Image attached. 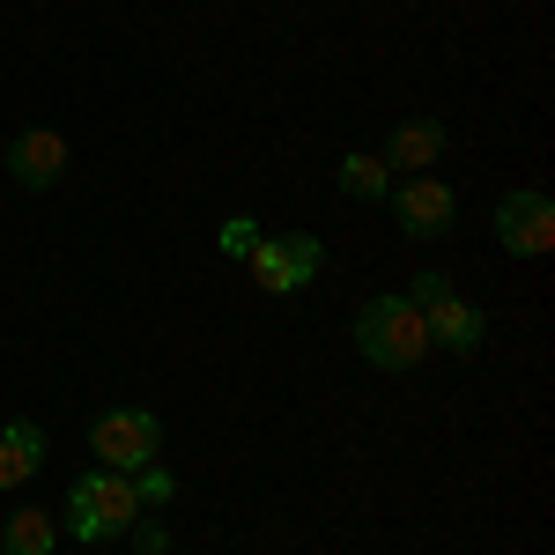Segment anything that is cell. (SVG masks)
Returning a JSON list of instances; mask_svg holds the SVG:
<instances>
[{
  "mask_svg": "<svg viewBox=\"0 0 555 555\" xmlns=\"http://www.w3.org/2000/svg\"><path fill=\"white\" fill-rule=\"evenodd\" d=\"M356 356H363L371 371H415V363L429 356L423 311L408 304V289L363 297V311H356Z\"/></svg>",
  "mask_w": 555,
  "mask_h": 555,
  "instance_id": "1",
  "label": "cell"
},
{
  "mask_svg": "<svg viewBox=\"0 0 555 555\" xmlns=\"http://www.w3.org/2000/svg\"><path fill=\"white\" fill-rule=\"evenodd\" d=\"M141 518V496H133V481L127 474H112V467H89L67 481V533L75 541H127V526Z\"/></svg>",
  "mask_w": 555,
  "mask_h": 555,
  "instance_id": "2",
  "label": "cell"
},
{
  "mask_svg": "<svg viewBox=\"0 0 555 555\" xmlns=\"http://www.w3.org/2000/svg\"><path fill=\"white\" fill-rule=\"evenodd\" d=\"M408 304L423 311V334H429V348L474 356V348L489 341V319H481V311H474L467 297H452V274H437V267H423V274L408 282Z\"/></svg>",
  "mask_w": 555,
  "mask_h": 555,
  "instance_id": "3",
  "label": "cell"
},
{
  "mask_svg": "<svg viewBox=\"0 0 555 555\" xmlns=\"http://www.w3.org/2000/svg\"><path fill=\"white\" fill-rule=\"evenodd\" d=\"M89 460L112 474H133L149 467V460H164V423H156V408H104L96 423H89Z\"/></svg>",
  "mask_w": 555,
  "mask_h": 555,
  "instance_id": "4",
  "label": "cell"
},
{
  "mask_svg": "<svg viewBox=\"0 0 555 555\" xmlns=\"http://www.w3.org/2000/svg\"><path fill=\"white\" fill-rule=\"evenodd\" d=\"M245 267H253V282L267 297H297V289H311L326 274V245L311 230H282V237H259Z\"/></svg>",
  "mask_w": 555,
  "mask_h": 555,
  "instance_id": "5",
  "label": "cell"
},
{
  "mask_svg": "<svg viewBox=\"0 0 555 555\" xmlns=\"http://www.w3.org/2000/svg\"><path fill=\"white\" fill-rule=\"evenodd\" d=\"M496 245H504L512 259L555 253V201L541 193V185H518V193L496 201Z\"/></svg>",
  "mask_w": 555,
  "mask_h": 555,
  "instance_id": "6",
  "label": "cell"
},
{
  "mask_svg": "<svg viewBox=\"0 0 555 555\" xmlns=\"http://www.w3.org/2000/svg\"><path fill=\"white\" fill-rule=\"evenodd\" d=\"M0 164H8V178H15L23 193H52V185L67 178V133H52V127H23V133H8Z\"/></svg>",
  "mask_w": 555,
  "mask_h": 555,
  "instance_id": "7",
  "label": "cell"
},
{
  "mask_svg": "<svg viewBox=\"0 0 555 555\" xmlns=\"http://www.w3.org/2000/svg\"><path fill=\"white\" fill-rule=\"evenodd\" d=\"M392 201V222L415 237V245H429V237H444L452 222H460V193L444 185V178H408L400 193H385Z\"/></svg>",
  "mask_w": 555,
  "mask_h": 555,
  "instance_id": "8",
  "label": "cell"
},
{
  "mask_svg": "<svg viewBox=\"0 0 555 555\" xmlns=\"http://www.w3.org/2000/svg\"><path fill=\"white\" fill-rule=\"evenodd\" d=\"M444 149H452V127L423 112V119H400V127L385 133L378 164H385V171H400V178H429V164H444Z\"/></svg>",
  "mask_w": 555,
  "mask_h": 555,
  "instance_id": "9",
  "label": "cell"
},
{
  "mask_svg": "<svg viewBox=\"0 0 555 555\" xmlns=\"http://www.w3.org/2000/svg\"><path fill=\"white\" fill-rule=\"evenodd\" d=\"M44 452H52V437H44L38 423H0V489H23L30 474L44 467Z\"/></svg>",
  "mask_w": 555,
  "mask_h": 555,
  "instance_id": "10",
  "label": "cell"
},
{
  "mask_svg": "<svg viewBox=\"0 0 555 555\" xmlns=\"http://www.w3.org/2000/svg\"><path fill=\"white\" fill-rule=\"evenodd\" d=\"M52 548H60V526H52L38 504L0 518V555H52Z\"/></svg>",
  "mask_w": 555,
  "mask_h": 555,
  "instance_id": "11",
  "label": "cell"
},
{
  "mask_svg": "<svg viewBox=\"0 0 555 555\" xmlns=\"http://www.w3.org/2000/svg\"><path fill=\"white\" fill-rule=\"evenodd\" d=\"M334 178H341L348 201H363V208H378L385 193H392V171L378 164V149H356V156H341V164H334Z\"/></svg>",
  "mask_w": 555,
  "mask_h": 555,
  "instance_id": "12",
  "label": "cell"
},
{
  "mask_svg": "<svg viewBox=\"0 0 555 555\" xmlns=\"http://www.w3.org/2000/svg\"><path fill=\"white\" fill-rule=\"evenodd\" d=\"M127 481H133V496H141V512H164V504L178 496V481H171V467H164V460H149V467H133Z\"/></svg>",
  "mask_w": 555,
  "mask_h": 555,
  "instance_id": "13",
  "label": "cell"
},
{
  "mask_svg": "<svg viewBox=\"0 0 555 555\" xmlns=\"http://www.w3.org/2000/svg\"><path fill=\"white\" fill-rule=\"evenodd\" d=\"M259 237H267V230H259V215H230V222L215 230L222 259H253V245H259Z\"/></svg>",
  "mask_w": 555,
  "mask_h": 555,
  "instance_id": "14",
  "label": "cell"
},
{
  "mask_svg": "<svg viewBox=\"0 0 555 555\" xmlns=\"http://www.w3.org/2000/svg\"><path fill=\"white\" fill-rule=\"evenodd\" d=\"M127 541H133L141 555H171V526H164V518H149V512H141V518L127 526Z\"/></svg>",
  "mask_w": 555,
  "mask_h": 555,
  "instance_id": "15",
  "label": "cell"
}]
</instances>
